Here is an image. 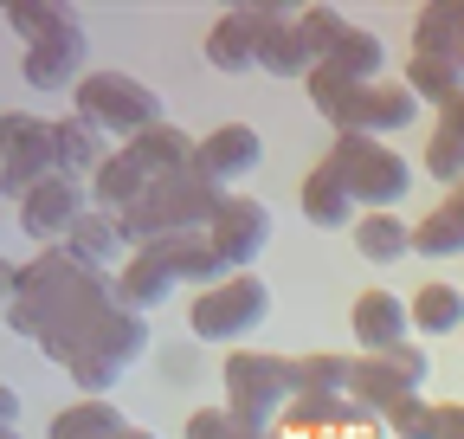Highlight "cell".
<instances>
[{
    "label": "cell",
    "instance_id": "60d3db41",
    "mask_svg": "<svg viewBox=\"0 0 464 439\" xmlns=\"http://www.w3.org/2000/svg\"><path fill=\"white\" fill-rule=\"evenodd\" d=\"M0 439H20V426H0Z\"/></svg>",
    "mask_w": 464,
    "mask_h": 439
},
{
    "label": "cell",
    "instance_id": "f1b7e54d",
    "mask_svg": "<svg viewBox=\"0 0 464 439\" xmlns=\"http://www.w3.org/2000/svg\"><path fill=\"white\" fill-rule=\"evenodd\" d=\"M130 420L123 414H116L110 401H72L65 414H52V439H116V433H123Z\"/></svg>",
    "mask_w": 464,
    "mask_h": 439
},
{
    "label": "cell",
    "instance_id": "ba28073f",
    "mask_svg": "<svg viewBox=\"0 0 464 439\" xmlns=\"http://www.w3.org/2000/svg\"><path fill=\"white\" fill-rule=\"evenodd\" d=\"M45 175H58L52 123L33 117V110H7V117H0V194L26 200Z\"/></svg>",
    "mask_w": 464,
    "mask_h": 439
},
{
    "label": "cell",
    "instance_id": "44dd1931",
    "mask_svg": "<svg viewBox=\"0 0 464 439\" xmlns=\"http://www.w3.org/2000/svg\"><path fill=\"white\" fill-rule=\"evenodd\" d=\"M52 142H58V175H72V181L97 175L103 161L116 155V149L103 142V130H97V123H84L78 110H72V117H58V123H52Z\"/></svg>",
    "mask_w": 464,
    "mask_h": 439
},
{
    "label": "cell",
    "instance_id": "52a82bcc",
    "mask_svg": "<svg viewBox=\"0 0 464 439\" xmlns=\"http://www.w3.org/2000/svg\"><path fill=\"white\" fill-rule=\"evenodd\" d=\"M265 317H271V285L258 278V271H232L226 285L194 291V304H188V329H194V337L200 343H232V349H239Z\"/></svg>",
    "mask_w": 464,
    "mask_h": 439
},
{
    "label": "cell",
    "instance_id": "d590c367",
    "mask_svg": "<svg viewBox=\"0 0 464 439\" xmlns=\"http://www.w3.org/2000/svg\"><path fill=\"white\" fill-rule=\"evenodd\" d=\"M439 439H464V407H439Z\"/></svg>",
    "mask_w": 464,
    "mask_h": 439
},
{
    "label": "cell",
    "instance_id": "8992f818",
    "mask_svg": "<svg viewBox=\"0 0 464 439\" xmlns=\"http://www.w3.org/2000/svg\"><path fill=\"white\" fill-rule=\"evenodd\" d=\"M78 117L97 123L103 136H130V142L168 123L155 84H142L136 72H84L78 78Z\"/></svg>",
    "mask_w": 464,
    "mask_h": 439
},
{
    "label": "cell",
    "instance_id": "f35d334b",
    "mask_svg": "<svg viewBox=\"0 0 464 439\" xmlns=\"http://www.w3.org/2000/svg\"><path fill=\"white\" fill-rule=\"evenodd\" d=\"M14 414H20V395L7 388V381H0V426H14Z\"/></svg>",
    "mask_w": 464,
    "mask_h": 439
},
{
    "label": "cell",
    "instance_id": "ac0fdd59",
    "mask_svg": "<svg viewBox=\"0 0 464 439\" xmlns=\"http://www.w3.org/2000/svg\"><path fill=\"white\" fill-rule=\"evenodd\" d=\"M65 252L78 259V265H91V271H103V265H116L130 252V233H123V213H103V207H84V220L65 233Z\"/></svg>",
    "mask_w": 464,
    "mask_h": 439
},
{
    "label": "cell",
    "instance_id": "83f0119b",
    "mask_svg": "<svg viewBox=\"0 0 464 439\" xmlns=\"http://www.w3.org/2000/svg\"><path fill=\"white\" fill-rule=\"evenodd\" d=\"M130 149L142 155V169H149L155 181H161V175H188V169H194V155H200V142H194L188 130H174V123H161V130L136 136Z\"/></svg>",
    "mask_w": 464,
    "mask_h": 439
},
{
    "label": "cell",
    "instance_id": "8fae6325",
    "mask_svg": "<svg viewBox=\"0 0 464 439\" xmlns=\"http://www.w3.org/2000/svg\"><path fill=\"white\" fill-rule=\"evenodd\" d=\"M78 220H84V181H72V175H45L20 200V227L39 246H65V233L78 227Z\"/></svg>",
    "mask_w": 464,
    "mask_h": 439
},
{
    "label": "cell",
    "instance_id": "f546056e",
    "mask_svg": "<svg viewBox=\"0 0 464 439\" xmlns=\"http://www.w3.org/2000/svg\"><path fill=\"white\" fill-rule=\"evenodd\" d=\"M406 310H413V329H426V337H451V329H464V291L458 285H426Z\"/></svg>",
    "mask_w": 464,
    "mask_h": 439
},
{
    "label": "cell",
    "instance_id": "4316f807",
    "mask_svg": "<svg viewBox=\"0 0 464 439\" xmlns=\"http://www.w3.org/2000/svg\"><path fill=\"white\" fill-rule=\"evenodd\" d=\"M348 233H355V252H362L368 265H393V259L413 252V227H406L400 213H362Z\"/></svg>",
    "mask_w": 464,
    "mask_h": 439
},
{
    "label": "cell",
    "instance_id": "b9f144b4",
    "mask_svg": "<svg viewBox=\"0 0 464 439\" xmlns=\"http://www.w3.org/2000/svg\"><path fill=\"white\" fill-rule=\"evenodd\" d=\"M265 439H277V433H265Z\"/></svg>",
    "mask_w": 464,
    "mask_h": 439
},
{
    "label": "cell",
    "instance_id": "3957f363",
    "mask_svg": "<svg viewBox=\"0 0 464 439\" xmlns=\"http://www.w3.org/2000/svg\"><path fill=\"white\" fill-rule=\"evenodd\" d=\"M219 207H226V188L207 181L200 169L161 175V181L123 213V233H130V246H155V239H168V233H207L213 220H219Z\"/></svg>",
    "mask_w": 464,
    "mask_h": 439
},
{
    "label": "cell",
    "instance_id": "8d00e7d4",
    "mask_svg": "<svg viewBox=\"0 0 464 439\" xmlns=\"http://www.w3.org/2000/svg\"><path fill=\"white\" fill-rule=\"evenodd\" d=\"M14 285H20V265L0 259V304H14Z\"/></svg>",
    "mask_w": 464,
    "mask_h": 439
},
{
    "label": "cell",
    "instance_id": "9c48e42d",
    "mask_svg": "<svg viewBox=\"0 0 464 439\" xmlns=\"http://www.w3.org/2000/svg\"><path fill=\"white\" fill-rule=\"evenodd\" d=\"M420 381H426V356L413 343H400L387 356H362V362H348V395H355L374 420L400 401H413L420 395Z\"/></svg>",
    "mask_w": 464,
    "mask_h": 439
},
{
    "label": "cell",
    "instance_id": "30bf717a",
    "mask_svg": "<svg viewBox=\"0 0 464 439\" xmlns=\"http://www.w3.org/2000/svg\"><path fill=\"white\" fill-rule=\"evenodd\" d=\"M207 239L226 259V271H252V259L271 246V207L252 200V194H226V207H219V220L207 227Z\"/></svg>",
    "mask_w": 464,
    "mask_h": 439
},
{
    "label": "cell",
    "instance_id": "4fadbf2b",
    "mask_svg": "<svg viewBox=\"0 0 464 439\" xmlns=\"http://www.w3.org/2000/svg\"><path fill=\"white\" fill-rule=\"evenodd\" d=\"M265 161V136L252 130V123H219V130H207L200 136V155H194V169L207 175V181H246L252 169Z\"/></svg>",
    "mask_w": 464,
    "mask_h": 439
},
{
    "label": "cell",
    "instance_id": "1f68e13d",
    "mask_svg": "<svg viewBox=\"0 0 464 439\" xmlns=\"http://www.w3.org/2000/svg\"><path fill=\"white\" fill-rule=\"evenodd\" d=\"M290 381H297V395H348V362L342 356H304V362H290Z\"/></svg>",
    "mask_w": 464,
    "mask_h": 439
},
{
    "label": "cell",
    "instance_id": "2e32d148",
    "mask_svg": "<svg viewBox=\"0 0 464 439\" xmlns=\"http://www.w3.org/2000/svg\"><path fill=\"white\" fill-rule=\"evenodd\" d=\"M323 59H316V45H310V33L290 20V14H265V39H258V72H271V78H310Z\"/></svg>",
    "mask_w": 464,
    "mask_h": 439
},
{
    "label": "cell",
    "instance_id": "5bb4252c",
    "mask_svg": "<svg viewBox=\"0 0 464 439\" xmlns=\"http://www.w3.org/2000/svg\"><path fill=\"white\" fill-rule=\"evenodd\" d=\"M265 14L271 7H232V14H219V26L207 33V65L213 72H252L258 65V39H265Z\"/></svg>",
    "mask_w": 464,
    "mask_h": 439
},
{
    "label": "cell",
    "instance_id": "7a4b0ae2",
    "mask_svg": "<svg viewBox=\"0 0 464 439\" xmlns=\"http://www.w3.org/2000/svg\"><path fill=\"white\" fill-rule=\"evenodd\" d=\"M304 84H310V103L335 123V136H381V142H387V136H400L406 123H420V97L406 91V78H400V84H387V78L348 84V78H335L329 65H316Z\"/></svg>",
    "mask_w": 464,
    "mask_h": 439
},
{
    "label": "cell",
    "instance_id": "7402d4cb",
    "mask_svg": "<svg viewBox=\"0 0 464 439\" xmlns=\"http://www.w3.org/2000/svg\"><path fill=\"white\" fill-rule=\"evenodd\" d=\"M168 291H174V271L155 246H136V259H123V271H116V304L123 310H155Z\"/></svg>",
    "mask_w": 464,
    "mask_h": 439
},
{
    "label": "cell",
    "instance_id": "d4e9b609",
    "mask_svg": "<svg viewBox=\"0 0 464 439\" xmlns=\"http://www.w3.org/2000/svg\"><path fill=\"white\" fill-rule=\"evenodd\" d=\"M381 59H387V45H381L368 26L348 20V33L329 45V59H323V65H329L335 78H348V84H374V78H381Z\"/></svg>",
    "mask_w": 464,
    "mask_h": 439
},
{
    "label": "cell",
    "instance_id": "277c9868",
    "mask_svg": "<svg viewBox=\"0 0 464 439\" xmlns=\"http://www.w3.org/2000/svg\"><path fill=\"white\" fill-rule=\"evenodd\" d=\"M219 381H226V414L239 420L246 439H265V433L284 420L290 395H297L290 362H284V356H265V349H232V356L219 362Z\"/></svg>",
    "mask_w": 464,
    "mask_h": 439
},
{
    "label": "cell",
    "instance_id": "9a60e30c",
    "mask_svg": "<svg viewBox=\"0 0 464 439\" xmlns=\"http://www.w3.org/2000/svg\"><path fill=\"white\" fill-rule=\"evenodd\" d=\"M406 323H413V310H406L393 291H362L355 310H348V329H355L362 356H387L406 343Z\"/></svg>",
    "mask_w": 464,
    "mask_h": 439
},
{
    "label": "cell",
    "instance_id": "e0dca14e",
    "mask_svg": "<svg viewBox=\"0 0 464 439\" xmlns=\"http://www.w3.org/2000/svg\"><path fill=\"white\" fill-rule=\"evenodd\" d=\"M155 252L168 259L174 285L213 291V285H226V278H232V271H226V259L213 252V239H207V233H168V239H155Z\"/></svg>",
    "mask_w": 464,
    "mask_h": 439
},
{
    "label": "cell",
    "instance_id": "5b68a950",
    "mask_svg": "<svg viewBox=\"0 0 464 439\" xmlns=\"http://www.w3.org/2000/svg\"><path fill=\"white\" fill-rule=\"evenodd\" d=\"M323 161L342 175L355 207H368V213H393L406 200V188H413L406 155H393V142H381V136H335V149Z\"/></svg>",
    "mask_w": 464,
    "mask_h": 439
},
{
    "label": "cell",
    "instance_id": "ffe728a7",
    "mask_svg": "<svg viewBox=\"0 0 464 439\" xmlns=\"http://www.w3.org/2000/svg\"><path fill=\"white\" fill-rule=\"evenodd\" d=\"M297 207H304V220H310V227H323V233H342V227H355V194L342 188V175L329 169V161H316V169L304 175V194H297Z\"/></svg>",
    "mask_w": 464,
    "mask_h": 439
},
{
    "label": "cell",
    "instance_id": "4dcf8cb0",
    "mask_svg": "<svg viewBox=\"0 0 464 439\" xmlns=\"http://www.w3.org/2000/svg\"><path fill=\"white\" fill-rule=\"evenodd\" d=\"M406 91H413L420 103H445V97L464 91V78L445 59H420V52H413V59H406Z\"/></svg>",
    "mask_w": 464,
    "mask_h": 439
},
{
    "label": "cell",
    "instance_id": "836d02e7",
    "mask_svg": "<svg viewBox=\"0 0 464 439\" xmlns=\"http://www.w3.org/2000/svg\"><path fill=\"white\" fill-rule=\"evenodd\" d=\"M297 26L310 33V45H316V59H329V45H335V39L348 33V20H342L335 7H304V14H297Z\"/></svg>",
    "mask_w": 464,
    "mask_h": 439
},
{
    "label": "cell",
    "instance_id": "cb8c5ba5",
    "mask_svg": "<svg viewBox=\"0 0 464 439\" xmlns=\"http://www.w3.org/2000/svg\"><path fill=\"white\" fill-rule=\"evenodd\" d=\"M426 175L432 181H464V91L439 103V123H432V142H426Z\"/></svg>",
    "mask_w": 464,
    "mask_h": 439
},
{
    "label": "cell",
    "instance_id": "ab89813d",
    "mask_svg": "<svg viewBox=\"0 0 464 439\" xmlns=\"http://www.w3.org/2000/svg\"><path fill=\"white\" fill-rule=\"evenodd\" d=\"M116 439H155L149 426H123V433H116Z\"/></svg>",
    "mask_w": 464,
    "mask_h": 439
},
{
    "label": "cell",
    "instance_id": "484cf974",
    "mask_svg": "<svg viewBox=\"0 0 464 439\" xmlns=\"http://www.w3.org/2000/svg\"><path fill=\"white\" fill-rule=\"evenodd\" d=\"M413 252H426V259H451V252H464V181L445 194V207H432L420 227H413Z\"/></svg>",
    "mask_w": 464,
    "mask_h": 439
},
{
    "label": "cell",
    "instance_id": "7c38bea8",
    "mask_svg": "<svg viewBox=\"0 0 464 439\" xmlns=\"http://www.w3.org/2000/svg\"><path fill=\"white\" fill-rule=\"evenodd\" d=\"M290 433L304 439H368L374 433V414L355 401V395H290V414H284Z\"/></svg>",
    "mask_w": 464,
    "mask_h": 439
},
{
    "label": "cell",
    "instance_id": "603a6c76",
    "mask_svg": "<svg viewBox=\"0 0 464 439\" xmlns=\"http://www.w3.org/2000/svg\"><path fill=\"white\" fill-rule=\"evenodd\" d=\"M413 39H420V59H445L464 78V0H432Z\"/></svg>",
    "mask_w": 464,
    "mask_h": 439
},
{
    "label": "cell",
    "instance_id": "6da1fadb",
    "mask_svg": "<svg viewBox=\"0 0 464 439\" xmlns=\"http://www.w3.org/2000/svg\"><path fill=\"white\" fill-rule=\"evenodd\" d=\"M7 20L26 39V59H20L26 84L33 91H65V84L78 91L91 39H84V20L65 0H7Z\"/></svg>",
    "mask_w": 464,
    "mask_h": 439
},
{
    "label": "cell",
    "instance_id": "d6986e66",
    "mask_svg": "<svg viewBox=\"0 0 464 439\" xmlns=\"http://www.w3.org/2000/svg\"><path fill=\"white\" fill-rule=\"evenodd\" d=\"M149 188H155V175L142 169V155H136L130 142H123V149H116L103 169L91 175V194H97V207H103V213H130Z\"/></svg>",
    "mask_w": 464,
    "mask_h": 439
},
{
    "label": "cell",
    "instance_id": "74e56055",
    "mask_svg": "<svg viewBox=\"0 0 464 439\" xmlns=\"http://www.w3.org/2000/svg\"><path fill=\"white\" fill-rule=\"evenodd\" d=\"M181 375H194V356L188 349H168V381H181Z\"/></svg>",
    "mask_w": 464,
    "mask_h": 439
},
{
    "label": "cell",
    "instance_id": "d6a6232c",
    "mask_svg": "<svg viewBox=\"0 0 464 439\" xmlns=\"http://www.w3.org/2000/svg\"><path fill=\"white\" fill-rule=\"evenodd\" d=\"M381 426H387L393 439H439V407L413 395V401H400V407H387V414H381Z\"/></svg>",
    "mask_w": 464,
    "mask_h": 439
},
{
    "label": "cell",
    "instance_id": "e575fe53",
    "mask_svg": "<svg viewBox=\"0 0 464 439\" xmlns=\"http://www.w3.org/2000/svg\"><path fill=\"white\" fill-rule=\"evenodd\" d=\"M181 439H246V433H239V420H232L226 407H194Z\"/></svg>",
    "mask_w": 464,
    "mask_h": 439
}]
</instances>
